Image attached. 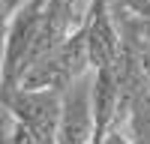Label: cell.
I'll use <instances>...</instances> for the list:
<instances>
[{
    "label": "cell",
    "mask_w": 150,
    "mask_h": 144,
    "mask_svg": "<svg viewBox=\"0 0 150 144\" xmlns=\"http://www.w3.org/2000/svg\"><path fill=\"white\" fill-rule=\"evenodd\" d=\"M0 105L15 117L21 126H27L39 138L54 144L60 105H63V90L51 87H0Z\"/></svg>",
    "instance_id": "cell-1"
},
{
    "label": "cell",
    "mask_w": 150,
    "mask_h": 144,
    "mask_svg": "<svg viewBox=\"0 0 150 144\" xmlns=\"http://www.w3.org/2000/svg\"><path fill=\"white\" fill-rule=\"evenodd\" d=\"M54 144H93V105H90V69L63 90Z\"/></svg>",
    "instance_id": "cell-2"
},
{
    "label": "cell",
    "mask_w": 150,
    "mask_h": 144,
    "mask_svg": "<svg viewBox=\"0 0 150 144\" xmlns=\"http://www.w3.org/2000/svg\"><path fill=\"white\" fill-rule=\"evenodd\" d=\"M81 36H84L90 69L108 66V63H114L120 57L123 39H120L117 21H114V15H111V9H108V0H90L84 24H81Z\"/></svg>",
    "instance_id": "cell-3"
},
{
    "label": "cell",
    "mask_w": 150,
    "mask_h": 144,
    "mask_svg": "<svg viewBox=\"0 0 150 144\" xmlns=\"http://www.w3.org/2000/svg\"><path fill=\"white\" fill-rule=\"evenodd\" d=\"M111 6H117L129 15H138V18H150V0H108Z\"/></svg>",
    "instance_id": "cell-4"
},
{
    "label": "cell",
    "mask_w": 150,
    "mask_h": 144,
    "mask_svg": "<svg viewBox=\"0 0 150 144\" xmlns=\"http://www.w3.org/2000/svg\"><path fill=\"white\" fill-rule=\"evenodd\" d=\"M24 3H27V0H0V21L6 24V21H9V18L24 6Z\"/></svg>",
    "instance_id": "cell-5"
},
{
    "label": "cell",
    "mask_w": 150,
    "mask_h": 144,
    "mask_svg": "<svg viewBox=\"0 0 150 144\" xmlns=\"http://www.w3.org/2000/svg\"><path fill=\"white\" fill-rule=\"evenodd\" d=\"M3 54H6V24L0 21V72H3Z\"/></svg>",
    "instance_id": "cell-6"
},
{
    "label": "cell",
    "mask_w": 150,
    "mask_h": 144,
    "mask_svg": "<svg viewBox=\"0 0 150 144\" xmlns=\"http://www.w3.org/2000/svg\"><path fill=\"white\" fill-rule=\"evenodd\" d=\"M138 60H141V69H144V75L150 81V57H138Z\"/></svg>",
    "instance_id": "cell-7"
}]
</instances>
